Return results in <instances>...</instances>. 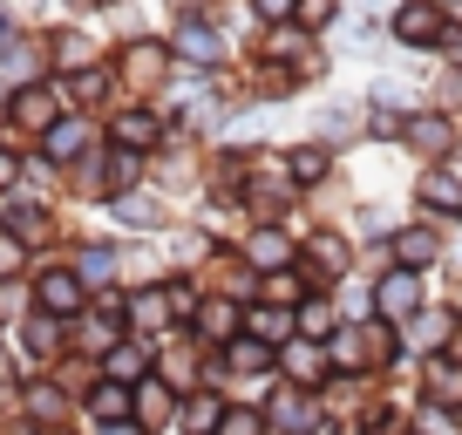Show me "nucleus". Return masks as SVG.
Masks as SVG:
<instances>
[{
  "label": "nucleus",
  "mask_w": 462,
  "mask_h": 435,
  "mask_svg": "<svg viewBox=\"0 0 462 435\" xmlns=\"http://www.w3.org/2000/svg\"><path fill=\"white\" fill-rule=\"evenodd\" d=\"M123 218H130V225H157V204L136 198V204H123Z\"/></svg>",
  "instance_id": "2eb2a0df"
},
{
  "label": "nucleus",
  "mask_w": 462,
  "mask_h": 435,
  "mask_svg": "<svg viewBox=\"0 0 462 435\" xmlns=\"http://www.w3.org/2000/svg\"><path fill=\"white\" fill-rule=\"evenodd\" d=\"M319 171H327V157H319V150H300V157H292V177H300V184H313Z\"/></svg>",
  "instance_id": "9d476101"
},
{
  "label": "nucleus",
  "mask_w": 462,
  "mask_h": 435,
  "mask_svg": "<svg viewBox=\"0 0 462 435\" xmlns=\"http://www.w3.org/2000/svg\"><path fill=\"white\" fill-rule=\"evenodd\" d=\"M286 327H292L286 313H252V334L259 340H286Z\"/></svg>",
  "instance_id": "1a4fd4ad"
},
{
  "label": "nucleus",
  "mask_w": 462,
  "mask_h": 435,
  "mask_svg": "<svg viewBox=\"0 0 462 435\" xmlns=\"http://www.w3.org/2000/svg\"><path fill=\"white\" fill-rule=\"evenodd\" d=\"M435 28H442V21H435L429 0H415V7H402V14H394V34H408V42H429Z\"/></svg>",
  "instance_id": "f03ea898"
},
{
  "label": "nucleus",
  "mask_w": 462,
  "mask_h": 435,
  "mask_svg": "<svg viewBox=\"0 0 462 435\" xmlns=\"http://www.w3.org/2000/svg\"><path fill=\"white\" fill-rule=\"evenodd\" d=\"M381 313H415V279L394 273L388 286H381Z\"/></svg>",
  "instance_id": "7ed1b4c3"
},
{
  "label": "nucleus",
  "mask_w": 462,
  "mask_h": 435,
  "mask_svg": "<svg viewBox=\"0 0 462 435\" xmlns=\"http://www.w3.org/2000/svg\"><path fill=\"white\" fill-rule=\"evenodd\" d=\"M42 300L55 306V313H69V306L82 300V292H75V279H69V273H48V279H42Z\"/></svg>",
  "instance_id": "20e7f679"
},
{
  "label": "nucleus",
  "mask_w": 462,
  "mask_h": 435,
  "mask_svg": "<svg viewBox=\"0 0 462 435\" xmlns=\"http://www.w3.org/2000/svg\"><path fill=\"white\" fill-rule=\"evenodd\" d=\"M177 48H184V61H217L211 28H184V34H177Z\"/></svg>",
  "instance_id": "39448f33"
},
{
  "label": "nucleus",
  "mask_w": 462,
  "mask_h": 435,
  "mask_svg": "<svg viewBox=\"0 0 462 435\" xmlns=\"http://www.w3.org/2000/svg\"><path fill=\"white\" fill-rule=\"evenodd\" d=\"M217 435H259V415H225V429Z\"/></svg>",
  "instance_id": "4468645a"
},
{
  "label": "nucleus",
  "mask_w": 462,
  "mask_h": 435,
  "mask_svg": "<svg viewBox=\"0 0 462 435\" xmlns=\"http://www.w3.org/2000/svg\"><path fill=\"white\" fill-rule=\"evenodd\" d=\"M82 150V123H55L48 130V157H75Z\"/></svg>",
  "instance_id": "423d86ee"
},
{
  "label": "nucleus",
  "mask_w": 462,
  "mask_h": 435,
  "mask_svg": "<svg viewBox=\"0 0 462 435\" xmlns=\"http://www.w3.org/2000/svg\"><path fill=\"white\" fill-rule=\"evenodd\" d=\"M259 14H273V21H279V14H292V0H259Z\"/></svg>",
  "instance_id": "dca6fc26"
},
{
  "label": "nucleus",
  "mask_w": 462,
  "mask_h": 435,
  "mask_svg": "<svg viewBox=\"0 0 462 435\" xmlns=\"http://www.w3.org/2000/svg\"><path fill=\"white\" fill-rule=\"evenodd\" d=\"M394 252H402L408 265H421V259H435V238L429 232H402V238H394Z\"/></svg>",
  "instance_id": "0eeeda50"
},
{
  "label": "nucleus",
  "mask_w": 462,
  "mask_h": 435,
  "mask_svg": "<svg viewBox=\"0 0 462 435\" xmlns=\"http://www.w3.org/2000/svg\"><path fill=\"white\" fill-rule=\"evenodd\" d=\"M421 204H435V211H462V184L448 171H429V177H421Z\"/></svg>",
  "instance_id": "f257e3e1"
},
{
  "label": "nucleus",
  "mask_w": 462,
  "mask_h": 435,
  "mask_svg": "<svg viewBox=\"0 0 462 435\" xmlns=\"http://www.w3.org/2000/svg\"><path fill=\"white\" fill-rule=\"evenodd\" d=\"M21 116H28V123H48L55 109H48V96H42V88H28V96H21Z\"/></svg>",
  "instance_id": "9b49d317"
},
{
  "label": "nucleus",
  "mask_w": 462,
  "mask_h": 435,
  "mask_svg": "<svg viewBox=\"0 0 462 435\" xmlns=\"http://www.w3.org/2000/svg\"><path fill=\"white\" fill-rule=\"evenodd\" d=\"M123 136H130V143H150V136H157V123H150V116H123Z\"/></svg>",
  "instance_id": "ddd939ff"
},
{
  "label": "nucleus",
  "mask_w": 462,
  "mask_h": 435,
  "mask_svg": "<svg viewBox=\"0 0 462 435\" xmlns=\"http://www.w3.org/2000/svg\"><path fill=\"white\" fill-rule=\"evenodd\" d=\"M42 238V211H28V204H21V211H7V238Z\"/></svg>",
  "instance_id": "6e6552de"
},
{
  "label": "nucleus",
  "mask_w": 462,
  "mask_h": 435,
  "mask_svg": "<svg viewBox=\"0 0 462 435\" xmlns=\"http://www.w3.org/2000/svg\"><path fill=\"white\" fill-rule=\"evenodd\" d=\"M7 177H14V171H7V157H0V184H7Z\"/></svg>",
  "instance_id": "f3484780"
},
{
  "label": "nucleus",
  "mask_w": 462,
  "mask_h": 435,
  "mask_svg": "<svg viewBox=\"0 0 462 435\" xmlns=\"http://www.w3.org/2000/svg\"><path fill=\"white\" fill-rule=\"evenodd\" d=\"M123 408H130V394H123V388H102L96 394V415H123Z\"/></svg>",
  "instance_id": "f8f14e48"
}]
</instances>
